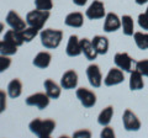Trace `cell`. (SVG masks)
Here are the masks:
<instances>
[{
    "mask_svg": "<svg viewBox=\"0 0 148 138\" xmlns=\"http://www.w3.org/2000/svg\"><path fill=\"white\" fill-rule=\"evenodd\" d=\"M35 8L40 10H52L53 1L52 0H35Z\"/></svg>",
    "mask_w": 148,
    "mask_h": 138,
    "instance_id": "cell-28",
    "label": "cell"
},
{
    "mask_svg": "<svg viewBox=\"0 0 148 138\" xmlns=\"http://www.w3.org/2000/svg\"><path fill=\"white\" fill-rule=\"evenodd\" d=\"M100 137L101 138H112V137H115V132L110 126H104V130L101 131Z\"/></svg>",
    "mask_w": 148,
    "mask_h": 138,
    "instance_id": "cell-33",
    "label": "cell"
},
{
    "mask_svg": "<svg viewBox=\"0 0 148 138\" xmlns=\"http://www.w3.org/2000/svg\"><path fill=\"white\" fill-rule=\"evenodd\" d=\"M3 31H4V24L3 22H0V33H1Z\"/></svg>",
    "mask_w": 148,
    "mask_h": 138,
    "instance_id": "cell-37",
    "label": "cell"
},
{
    "mask_svg": "<svg viewBox=\"0 0 148 138\" xmlns=\"http://www.w3.org/2000/svg\"><path fill=\"white\" fill-rule=\"evenodd\" d=\"M136 69L143 77L148 78V59H142V61L136 62Z\"/></svg>",
    "mask_w": 148,
    "mask_h": 138,
    "instance_id": "cell-29",
    "label": "cell"
},
{
    "mask_svg": "<svg viewBox=\"0 0 148 138\" xmlns=\"http://www.w3.org/2000/svg\"><path fill=\"white\" fill-rule=\"evenodd\" d=\"M112 116H114V107L109 105L106 106L104 110H101V112L99 113L98 116V123L100 126H109V123L111 122L112 120Z\"/></svg>",
    "mask_w": 148,
    "mask_h": 138,
    "instance_id": "cell-23",
    "label": "cell"
},
{
    "mask_svg": "<svg viewBox=\"0 0 148 138\" xmlns=\"http://www.w3.org/2000/svg\"><path fill=\"white\" fill-rule=\"evenodd\" d=\"M138 25H140L141 29L148 31V15L146 12L138 15Z\"/></svg>",
    "mask_w": 148,
    "mask_h": 138,
    "instance_id": "cell-31",
    "label": "cell"
},
{
    "mask_svg": "<svg viewBox=\"0 0 148 138\" xmlns=\"http://www.w3.org/2000/svg\"><path fill=\"white\" fill-rule=\"evenodd\" d=\"M40 33V30L35 29V27H26V29H24L21 31V35H22V38H24L25 42H31L32 40H35V37L37 35Z\"/></svg>",
    "mask_w": 148,
    "mask_h": 138,
    "instance_id": "cell-27",
    "label": "cell"
},
{
    "mask_svg": "<svg viewBox=\"0 0 148 138\" xmlns=\"http://www.w3.org/2000/svg\"><path fill=\"white\" fill-rule=\"evenodd\" d=\"M85 16L89 20H100L104 19L106 16V11H105V5L101 0H94L90 6L86 9L85 11Z\"/></svg>",
    "mask_w": 148,
    "mask_h": 138,
    "instance_id": "cell-7",
    "label": "cell"
},
{
    "mask_svg": "<svg viewBox=\"0 0 148 138\" xmlns=\"http://www.w3.org/2000/svg\"><path fill=\"white\" fill-rule=\"evenodd\" d=\"M5 21H6V24L10 29L16 30V31H22L24 29L27 27L26 20H22V17L18 15L15 10H10L8 12V15L5 17Z\"/></svg>",
    "mask_w": 148,
    "mask_h": 138,
    "instance_id": "cell-10",
    "label": "cell"
},
{
    "mask_svg": "<svg viewBox=\"0 0 148 138\" xmlns=\"http://www.w3.org/2000/svg\"><path fill=\"white\" fill-rule=\"evenodd\" d=\"M51 12L48 10H40V9H35L26 15V24L27 26L35 27L37 30H42L47 20L49 19Z\"/></svg>",
    "mask_w": 148,
    "mask_h": 138,
    "instance_id": "cell-3",
    "label": "cell"
},
{
    "mask_svg": "<svg viewBox=\"0 0 148 138\" xmlns=\"http://www.w3.org/2000/svg\"><path fill=\"white\" fill-rule=\"evenodd\" d=\"M6 93L9 95V98L11 99H17L18 96L22 94V81L20 79H12L10 83L8 84V89H6Z\"/></svg>",
    "mask_w": 148,
    "mask_h": 138,
    "instance_id": "cell-21",
    "label": "cell"
},
{
    "mask_svg": "<svg viewBox=\"0 0 148 138\" xmlns=\"http://www.w3.org/2000/svg\"><path fill=\"white\" fill-rule=\"evenodd\" d=\"M6 96H8V93L0 89V115L6 109Z\"/></svg>",
    "mask_w": 148,
    "mask_h": 138,
    "instance_id": "cell-32",
    "label": "cell"
},
{
    "mask_svg": "<svg viewBox=\"0 0 148 138\" xmlns=\"http://www.w3.org/2000/svg\"><path fill=\"white\" fill-rule=\"evenodd\" d=\"M130 90L132 91H137L145 88V81H143V75L141 74L140 72L135 69L130 73Z\"/></svg>",
    "mask_w": 148,
    "mask_h": 138,
    "instance_id": "cell-19",
    "label": "cell"
},
{
    "mask_svg": "<svg viewBox=\"0 0 148 138\" xmlns=\"http://www.w3.org/2000/svg\"><path fill=\"white\" fill-rule=\"evenodd\" d=\"M41 43L45 48L54 49L61 44L63 40V31L58 29H45L40 32Z\"/></svg>",
    "mask_w": 148,
    "mask_h": 138,
    "instance_id": "cell-2",
    "label": "cell"
},
{
    "mask_svg": "<svg viewBox=\"0 0 148 138\" xmlns=\"http://www.w3.org/2000/svg\"><path fill=\"white\" fill-rule=\"evenodd\" d=\"M121 29L125 36H133L135 33V22L130 15H123L121 17Z\"/></svg>",
    "mask_w": 148,
    "mask_h": 138,
    "instance_id": "cell-24",
    "label": "cell"
},
{
    "mask_svg": "<svg viewBox=\"0 0 148 138\" xmlns=\"http://www.w3.org/2000/svg\"><path fill=\"white\" fill-rule=\"evenodd\" d=\"M29 128L36 137L47 138L54 131L56 122L52 118H35L29 123Z\"/></svg>",
    "mask_w": 148,
    "mask_h": 138,
    "instance_id": "cell-1",
    "label": "cell"
},
{
    "mask_svg": "<svg viewBox=\"0 0 148 138\" xmlns=\"http://www.w3.org/2000/svg\"><path fill=\"white\" fill-rule=\"evenodd\" d=\"M73 137H77V138H89V137H91V132L88 131V130H80V131L74 132Z\"/></svg>",
    "mask_w": 148,
    "mask_h": 138,
    "instance_id": "cell-34",
    "label": "cell"
},
{
    "mask_svg": "<svg viewBox=\"0 0 148 138\" xmlns=\"http://www.w3.org/2000/svg\"><path fill=\"white\" fill-rule=\"evenodd\" d=\"M49 96L46 93H35L26 98L27 106H35L38 110H45L49 105Z\"/></svg>",
    "mask_w": 148,
    "mask_h": 138,
    "instance_id": "cell-8",
    "label": "cell"
},
{
    "mask_svg": "<svg viewBox=\"0 0 148 138\" xmlns=\"http://www.w3.org/2000/svg\"><path fill=\"white\" fill-rule=\"evenodd\" d=\"M51 61H52V54L47 52V51H42V52H38L35 56L32 64L38 69H46L49 67Z\"/></svg>",
    "mask_w": 148,
    "mask_h": 138,
    "instance_id": "cell-16",
    "label": "cell"
},
{
    "mask_svg": "<svg viewBox=\"0 0 148 138\" xmlns=\"http://www.w3.org/2000/svg\"><path fill=\"white\" fill-rule=\"evenodd\" d=\"M11 66V59L10 56H4V54H0V73L6 72Z\"/></svg>",
    "mask_w": 148,
    "mask_h": 138,
    "instance_id": "cell-30",
    "label": "cell"
},
{
    "mask_svg": "<svg viewBox=\"0 0 148 138\" xmlns=\"http://www.w3.org/2000/svg\"><path fill=\"white\" fill-rule=\"evenodd\" d=\"M103 29L105 32H108V33H111V32L120 30L121 29V19H120L115 12H108L105 16Z\"/></svg>",
    "mask_w": 148,
    "mask_h": 138,
    "instance_id": "cell-13",
    "label": "cell"
},
{
    "mask_svg": "<svg viewBox=\"0 0 148 138\" xmlns=\"http://www.w3.org/2000/svg\"><path fill=\"white\" fill-rule=\"evenodd\" d=\"M92 46H94L95 51L98 52V54H101L104 56L109 52V40L105 37V36H101V35H96L94 38L91 40Z\"/></svg>",
    "mask_w": 148,
    "mask_h": 138,
    "instance_id": "cell-20",
    "label": "cell"
},
{
    "mask_svg": "<svg viewBox=\"0 0 148 138\" xmlns=\"http://www.w3.org/2000/svg\"><path fill=\"white\" fill-rule=\"evenodd\" d=\"M86 78L92 88H100L103 84V74H101L100 67L98 64H90L86 68Z\"/></svg>",
    "mask_w": 148,
    "mask_h": 138,
    "instance_id": "cell-9",
    "label": "cell"
},
{
    "mask_svg": "<svg viewBox=\"0 0 148 138\" xmlns=\"http://www.w3.org/2000/svg\"><path fill=\"white\" fill-rule=\"evenodd\" d=\"M146 14H147V15H148V6H147V9H146Z\"/></svg>",
    "mask_w": 148,
    "mask_h": 138,
    "instance_id": "cell-38",
    "label": "cell"
},
{
    "mask_svg": "<svg viewBox=\"0 0 148 138\" xmlns=\"http://www.w3.org/2000/svg\"><path fill=\"white\" fill-rule=\"evenodd\" d=\"M75 96L85 109H90L92 106H95V104H96V95L90 89H86V88L77 89Z\"/></svg>",
    "mask_w": 148,
    "mask_h": 138,
    "instance_id": "cell-6",
    "label": "cell"
},
{
    "mask_svg": "<svg viewBox=\"0 0 148 138\" xmlns=\"http://www.w3.org/2000/svg\"><path fill=\"white\" fill-rule=\"evenodd\" d=\"M43 88H45V93L49 96V99L57 100L62 94V86L58 85L52 79H46L43 81Z\"/></svg>",
    "mask_w": 148,
    "mask_h": 138,
    "instance_id": "cell-15",
    "label": "cell"
},
{
    "mask_svg": "<svg viewBox=\"0 0 148 138\" xmlns=\"http://www.w3.org/2000/svg\"><path fill=\"white\" fill-rule=\"evenodd\" d=\"M133 40H135L136 46L142 51L148 49V33L145 32H135L133 33Z\"/></svg>",
    "mask_w": 148,
    "mask_h": 138,
    "instance_id": "cell-26",
    "label": "cell"
},
{
    "mask_svg": "<svg viewBox=\"0 0 148 138\" xmlns=\"http://www.w3.org/2000/svg\"><path fill=\"white\" fill-rule=\"evenodd\" d=\"M122 123H123V128L128 132H137V131H140V128H141L140 118L130 109L125 110V112L122 115Z\"/></svg>",
    "mask_w": 148,
    "mask_h": 138,
    "instance_id": "cell-5",
    "label": "cell"
},
{
    "mask_svg": "<svg viewBox=\"0 0 148 138\" xmlns=\"http://www.w3.org/2000/svg\"><path fill=\"white\" fill-rule=\"evenodd\" d=\"M148 3V0H136V4L137 5H143V4Z\"/></svg>",
    "mask_w": 148,
    "mask_h": 138,
    "instance_id": "cell-36",
    "label": "cell"
},
{
    "mask_svg": "<svg viewBox=\"0 0 148 138\" xmlns=\"http://www.w3.org/2000/svg\"><path fill=\"white\" fill-rule=\"evenodd\" d=\"M17 52V46H15L14 43L9 42V41L4 40L0 41V54H4V56H14Z\"/></svg>",
    "mask_w": 148,
    "mask_h": 138,
    "instance_id": "cell-25",
    "label": "cell"
},
{
    "mask_svg": "<svg viewBox=\"0 0 148 138\" xmlns=\"http://www.w3.org/2000/svg\"><path fill=\"white\" fill-rule=\"evenodd\" d=\"M80 46H82V54H84V57L88 61H94L99 56L94 48V46H92V42L89 38L80 40Z\"/></svg>",
    "mask_w": 148,
    "mask_h": 138,
    "instance_id": "cell-17",
    "label": "cell"
},
{
    "mask_svg": "<svg viewBox=\"0 0 148 138\" xmlns=\"http://www.w3.org/2000/svg\"><path fill=\"white\" fill-rule=\"evenodd\" d=\"M114 62L116 64V67L120 68L123 72L131 73L132 70L136 69V61H133L128 53L126 52H120L116 53L114 57Z\"/></svg>",
    "mask_w": 148,
    "mask_h": 138,
    "instance_id": "cell-4",
    "label": "cell"
},
{
    "mask_svg": "<svg viewBox=\"0 0 148 138\" xmlns=\"http://www.w3.org/2000/svg\"><path fill=\"white\" fill-rule=\"evenodd\" d=\"M125 80V75H123V70H121L120 68H111L108 72L105 79H104V84L106 86H115L123 83Z\"/></svg>",
    "mask_w": 148,
    "mask_h": 138,
    "instance_id": "cell-12",
    "label": "cell"
},
{
    "mask_svg": "<svg viewBox=\"0 0 148 138\" xmlns=\"http://www.w3.org/2000/svg\"><path fill=\"white\" fill-rule=\"evenodd\" d=\"M73 3H74V5H77V6H84L88 3V0H73Z\"/></svg>",
    "mask_w": 148,
    "mask_h": 138,
    "instance_id": "cell-35",
    "label": "cell"
},
{
    "mask_svg": "<svg viewBox=\"0 0 148 138\" xmlns=\"http://www.w3.org/2000/svg\"><path fill=\"white\" fill-rule=\"evenodd\" d=\"M64 24L68 27H73V29H80L84 24V15L82 12H71L68 14L64 19Z\"/></svg>",
    "mask_w": 148,
    "mask_h": 138,
    "instance_id": "cell-18",
    "label": "cell"
},
{
    "mask_svg": "<svg viewBox=\"0 0 148 138\" xmlns=\"http://www.w3.org/2000/svg\"><path fill=\"white\" fill-rule=\"evenodd\" d=\"M61 86L64 90H72L78 86V73L74 69L64 72L61 78Z\"/></svg>",
    "mask_w": 148,
    "mask_h": 138,
    "instance_id": "cell-11",
    "label": "cell"
},
{
    "mask_svg": "<svg viewBox=\"0 0 148 138\" xmlns=\"http://www.w3.org/2000/svg\"><path fill=\"white\" fill-rule=\"evenodd\" d=\"M4 40L9 41V42L14 43L17 47H20L25 43L24 38H22V35H21V31H16V30H8L5 32V35H4Z\"/></svg>",
    "mask_w": 148,
    "mask_h": 138,
    "instance_id": "cell-22",
    "label": "cell"
},
{
    "mask_svg": "<svg viewBox=\"0 0 148 138\" xmlns=\"http://www.w3.org/2000/svg\"><path fill=\"white\" fill-rule=\"evenodd\" d=\"M66 53L68 57H78L82 54V46L80 40L78 38L77 35H71L66 47Z\"/></svg>",
    "mask_w": 148,
    "mask_h": 138,
    "instance_id": "cell-14",
    "label": "cell"
}]
</instances>
